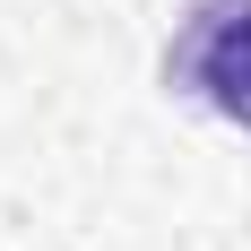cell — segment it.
<instances>
[{
    "label": "cell",
    "mask_w": 251,
    "mask_h": 251,
    "mask_svg": "<svg viewBox=\"0 0 251 251\" xmlns=\"http://www.w3.org/2000/svg\"><path fill=\"white\" fill-rule=\"evenodd\" d=\"M165 87L251 130V0H191L165 52Z\"/></svg>",
    "instance_id": "obj_1"
}]
</instances>
